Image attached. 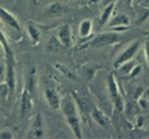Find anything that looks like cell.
Segmentation results:
<instances>
[{"mask_svg":"<svg viewBox=\"0 0 149 139\" xmlns=\"http://www.w3.org/2000/svg\"><path fill=\"white\" fill-rule=\"evenodd\" d=\"M118 41V36L114 32H104V34L97 35L92 38L90 41H87L85 45H82L80 49H86V47H101V46L106 45H112Z\"/></svg>","mask_w":149,"mask_h":139,"instance_id":"1","label":"cell"},{"mask_svg":"<svg viewBox=\"0 0 149 139\" xmlns=\"http://www.w3.org/2000/svg\"><path fill=\"white\" fill-rule=\"evenodd\" d=\"M5 55V83L9 87V91L13 92L15 90V56L13 52L4 54Z\"/></svg>","mask_w":149,"mask_h":139,"instance_id":"2","label":"cell"},{"mask_svg":"<svg viewBox=\"0 0 149 139\" xmlns=\"http://www.w3.org/2000/svg\"><path fill=\"white\" fill-rule=\"evenodd\" d=\"M107 88L109 91V95H111V98L113 101V104L114 107L117 108L120 112L124 111L123 107V101H122V97L119 95V88H118V85L116 82V78L113 73H109L108 77H107Z\"/></svg>","mask_w":149,"mask_h":139,"instance_id":"3","label":"cell"},{"mask_svg":"<svg viewBox=\"0 0 149 139\" xmlns=\"http://www.w3.org/2000/svg\"><path fill=\"white\" fill-rule=\"evenodd\" d=\"M139 46H141V41H139V40L134 41L132 45L128 46V47L124 50V52L120 55V56L118 57V60L116 61L114 67L117 68L119 65H122L123 62H127V61H129V60H132V58L134 57V55L137 54V51H138V49H139Z\"/></svg>","mask_w":149,"mask_h":139,"instance_id":"4","label":"cell"},{"mask_svg":"<svg viewBox=\"0 0 149 139\" xmlns=\"http://www.w3.org/2000/svg\"><path fill=\"white\" fill-rule=\"evenodd\" d=\"M57 39L63 47H70L72 45V35L70 25H62L57 29Z\"/></svg>","mask_w":149,"mask_h":139,"instance_id":"5","label":"cell"},{"mask_svg":"<svg viewBox=\"0 0 149 139\" xmlns=\"http://www.w3.org/2000/svg\"><path fill=\"white\" fill-rule=\"evenodd\" d=\"M0 20H1L4 24L8 25V26H10L11 29L14 30H16V31H20V24H19V21L15 16L13 15V14L9 13L6 9H4L0 6Z\"/></svg>","mask_w":149,"mask_h":139,"instance_id":"6","label":"cell"},{"mask_svg":"<svg viewBox=\"0 0 149 139\" xmlns=\"http://www.w3.org/2000/svg\"><path fill=\"white\" fill-rule=\"evenodd\" d=\"M32 101H34V95H31L29 91L24 88V91H22V96H21V106H20L21 118H24V115L27 114L31 111Z\"/></svg>","mask_w":149,"mask_h":139,"instance_id":"7","label":"cell"},{"mask_svg":"<svg viewBox=\"0 0 149 139\" xmlns=\"http://www.w3.org/2000/svg\"><path fill=\"white\" fill-rule=\"evenodd\" d=\"M45 15L50 16V17H57V16H62L67 13V8L63 5V4L56 1L52 3L51 5H49L47 8H45Z\"/></svg>","mask_w":149,"mask_h":139,"instance_id":"8","label":"cell"},{"mask_svg":"<svg viewBox=\"0 0 149 139\" xmlns=\"http://www.w3.org/2000/svg\"><path fill=\"white\" fill-rule=\"evenodd\" d=\"M66 120L68 123V126L71 127L72 132L76 138H82V132H81V122H80V117H78V112L77 113H72L68 115H65Z\"/></svg>","mask_w":149,"mask_h":139,"instance_id":"9","label":"cell"},{"mask_svg":"<svg viewBox=\"0 0 149 139\" xmlns=\"http://www.w3.org/2000/svg\"><path fill=\"white\" fill-rule=\"evenodd\" d=\"M45 98H46L47 103L50 104V107L52 109H58L60 108V101H61V98L58 97L57 92H56L55 90L46 88L45 90Z\"/></svg>","mask_w":149,"mask_h":139,"instance_id":"10","label":"cell"},{"mask_svg":"<svg viewBox=\"0 0 149 139\" xmlns=\"http://www.w3.org/2000/svg\"><path fill=\"white\" fill-rule=\"evenodd\" d=\"M32 137L34 138H42L44 137V122L41 113H36L34 122H32Z\"/></svg>","mask_w":149,"mask_h":139,"instance_id":"11","label":"cell"},{"mask_svg":"<svg viewBox=\"0 0 149 139\" xmlns=\"http://www.w3.org/2000/svg\"><path fill=\"white\" fill-rule=\"evenodd\" d=\"M78 34L81 36V42L83 40H87L91 38L92 34V21L91 20H83L80 25V31Z\"/></svg>","mask_w":149,"mask_h":139,"instance_id":"12","label":"cell"},{"mask_svg":"<svg viewBox=\"0 0 149 139\" xmlns=\"http://www.w3.org/2000/svg\"><path fill=\"white\" fill-rule=\"evenodd\" d=\"M113 10H114V3L107 4L106 8H104V10H103V13H102V15H101L100 24H98L100 27H102L103 25H106L107 22H108L109 17H111V15H112V13H113Z\"/></svg>","mask_w":149,"mask_h":139,"instance_id":"13","label":"cell"},{"mask_svg":"<svg viewBox=\"0 0 149 139\" xmlns=\"http://www.w3.org/2000/svg\"><path fill=\"white\" fill-rule=\"evenodd\" d=\"M91 115H92V118L95 119V122H97L100 126H107V118H106V115L102 113L101 109H98L97 107H92Z\"/></svg>","mask_w":149,"mask_h":139,"instance_id":"14","label":"cell"},{"mask_svg":"<svg viewBox=\"0 0 149 139\" xmlns=\"http://www.w3.org/2000/svg\"><path fill=\"white\" fill-rule=\"evenodd\" d=\"M130 24V19L127 15H118V16H114L112 21L109 22V26L113 27V26H119V25H127L129 26Z\"/></svg>","mask_w":149,"mask_h":139,"instance_id":"15","label":"cell"},{"mask_svg":"<svg viewBox=\"0 0 149 139\" xmlns=\"http://www.w3.org/2000/svg\"><path fill=\"white\" fill-rule=\"evenodd\" d=\"M27 32H29V36H30V39H31L32 42H34V44L39 42V40H40V31H39V29H37L34 24H31V22L27 24Z\"/></svg>","mask_w":149,"mask_h":139,"instance_id":"16","label":"cell"},{"mask_svg":"<svg viewBox=\"0 0 149 139\" xmlns=\"http://www.w3.org/2000/svg\"><path fill=\"white\" fill-rule=\"evenodd\" d=\"M62 47H63V46L58 41L57 36H52V38L50 39L47 46H46V50H47L49 52H52V51H58L60 49H62Z\"/></svg>","mask_w":149,"mask_h":139,"instance_id":"17","label":"cell"},{"mask_svg":"<svg viewBox=\"0 0 149 139\" xmlns=\"http://www.w3.org/2000/svg\"><path fill=\"white\" fill-rule=\"evenodd\" d=\"M0 45L4 50V54H9V52H13V49L10 47V45L8 42V39L5 38V34L0 30Z\"/></svg>","mask_w":149,"mask_h":139,"instance_id":"18","label":"cell"},{"mask_svg":"<svg viewBox=\"0 0 149 139\" xmlns=\"http://www.w3.org/2000/svg\"><path fill=\"white\" fill-rule=\"evenodd\" d=\"M57 70H60V72L62 73V75H65L67 78H70V80H74L76 78V75L71 71V70H68L67 67H65V66H61V65H57Z\"/></svg>","mask_w":149,"mask_h":139,"instance_id":"19","label":"cell"},{"mask_svg":"<svg viewBox=\"0 0 149 139\" xmlns=\"http://www.w3.org/2000/svg\"><path fill=\"white\" fill-rule=\"evenodd\" d=\"M133 67H134V62L133 61H127V62H123L122 65H119L117 68L119 70V71L124 72V73H129L130 71H132Z\"/></svg>","mask_w":149,"mask_h":139,"instance_id":"20","label":"cell"},{"mask_svg":"<svg viewBox=\"0 0 149 139\" xmlns=\"http://www.w3.org/2000/svg\"><path fill=\"white\" fill-rule=\"evenodd\" d=\"M138 101V104H139V107H141L142 109H146L148 107V99L146 98V97H139V98L137 99Z\"/></svg>","mask_w":149,"mask_h":139,"instance_id":"21","label":"cell"},{"mask_svg":"<svg viewBox=\"0 0 149 139\" xmlns=\"http://www.w3.org/2000/svg\"><path fill=\"white\" fill-rule=\"evenodd\" d=\"M141 70H142V67L139 66V65H137V66H134L133 68H132V71L129 72V77H136V76H138L139 75V72H141Z\"/></svg>","mask_w":149,"mask_h":139,"instance_id":"22","label":"cell"},{"mask_svg":"<svg viewBox=\"0 0 149 139\" xmlns=\"http://www.w3.org/2000/svg\"><path fill=\"white\" fill-rule=\"evenodd\" d=\"M13 137H14L13 133L9 131V129H5V131H3L0 133V139H11Z\"/></svg>","mask_w":149,"mask_h":139,"instance_id":"23","label":"cell"},{"mask_svg":"<svg viewBox=\"0 0 149 139\" xmlns=\"http://www.w3.org/2000/svg\"><path fill=\"white\" fill-rule=\"evenodd\" d=\"M112 29H113L114 31H117V32H122V31L128 30L129 26H127V25H119V26H113Z\"/></svg>","mask_w":149,"mask_h":139,"instance_id":"24","label":"cell"},{"mask_svg":"<svg viewBox=\"0 0 149 139\" xmlns=\"http://www.w3.org/2000/svg\"><path fill=\"white\" fill-rule=\"evenodd\" d=\"M148 15H149V9H148V10H146V13H143V14H142V16L138 19V22H137V24H138V25H141L142 22L148 17Z\"/></svg>","mask_w":149,"mask_h":139,"instance_id":"25","label":"cell"},{"mask_svg":"<svg viewBox=\"0 0 149 139\" xmlns=\"http://www.w3.org/2000/svg\"><path fill=\"white\" fill-rule=\"evenodd\" d=\"M144 117H142V115H138L137 117V128H142L144 126Z\"/></svg>","mask_w":149,"mask_h":139,"instance_id":"26","label":"cell"},{"mask_svg":"<svg viewBox=\"0 0 149 139\" xmlns=\"http://www.w3.org/2000/svg\"><path fill=\"white\" fill-rule=\"evenodd\" d=\"M143 92H144V88H142V87H138V88H137V92H136V95H134V98L138 99L139 97H141V95H143Z\"/></svg>","mask_w":149,"mask_h":139,"instance_id":"27","label":"cell"},{"mask_svg":"<svg viewBox=\"0 0 149 139\" xmlns=\"http://www.w3.org/2000/svg\"><path fill=\"white\" fill-rule=\"evenodd\" d=\"M144 51H146V57L149 65V42H146V46H144Z\"/></svg>","mask_w":149,"mask_h":139,"instance_id":"28","label":"cell"},{"mask_svg":"<svg viewBox=\"0 0 149 139\" xmlns=\"http://www.w3.org/2000/svg\"><path fill=\"white\" fill-rule=\"evenodd\" d=\"M143 96L146 97L147 99H149V90H144V92H143Z\"/></svg>","mask_w":149,"mask_h":139,"instance_id":"29","label":"cell"},{"mask_svg":"<svg viewBox=\"0 0 149 139\" xmlns=\"http://www.w3.org/2000/svg\"><path fill=\"white\" fill-rule=\"evenodd\" d=\"M3 73H4V66H3V63L0 62V76H3Z\"/></svg>","mask_w":149,"mask_h":139,"instance_id":"30","label":"cell"},{"mask_svg":"<svg viewBox=\"0 0 149 139\" xmlns=\"http://www.w3.org/2000/svg\"><path fill=\"white\" fill-rule=\"evenodd\" d=\"M132 1H133V0H125V3H127L128 6H132Z\"/></svg>","mask_w":149,"mask_h":139,"instance_id":"31","label":"cell"},{"mask_svg":"<svg viewBox=\"0 0 149 139\" xmlns=\"http://www.w3.org/2000/svg\"><path fill=\"white\" fill-rule=\"evenodd\" d=\"M116 0H104V4L107 5V4H109V3H114Z\"/></svg>","mask_w":149,"mask_h":139,"instance_id":"32","label":"cell"},{"mask_svg":"<svg viewBox=\"0 0 149 139\" xmlns=\"http://www.w3.org/2000/svg\"><path fill=\"white\" fill-rule=\"evenodd\" d=\"M31 3L34 4V5H37V0H31Z\"/></svg>","mask_w":149,"mask_h":139,"instance_id":"33","label":"cell"},{"mask_svg":"<svg viewBox=\"0 0 149 139\" xmlns=\"http://www.w3.org/2000/svg\"><path fill=\"white\" fill-rule=\"evenodd\" d=\"M70 1H72V0H70Z\"/></svg>","mask_w":149,"mask_h":139,"instance_id":"34","label":"cell"},{"mask_svg":"<svg viewBox=\"0 0 149 139\" xmlns=\"http://www.w3.org/2000/svg\"><path fill=\"white\" fill-rule=\"evenodd\" d=\"M10 1H11V0H10Z\"/></svg>","mask_w":149,"mask_h":139,"instance_id":"35","label":"cell"}]
</instances>
